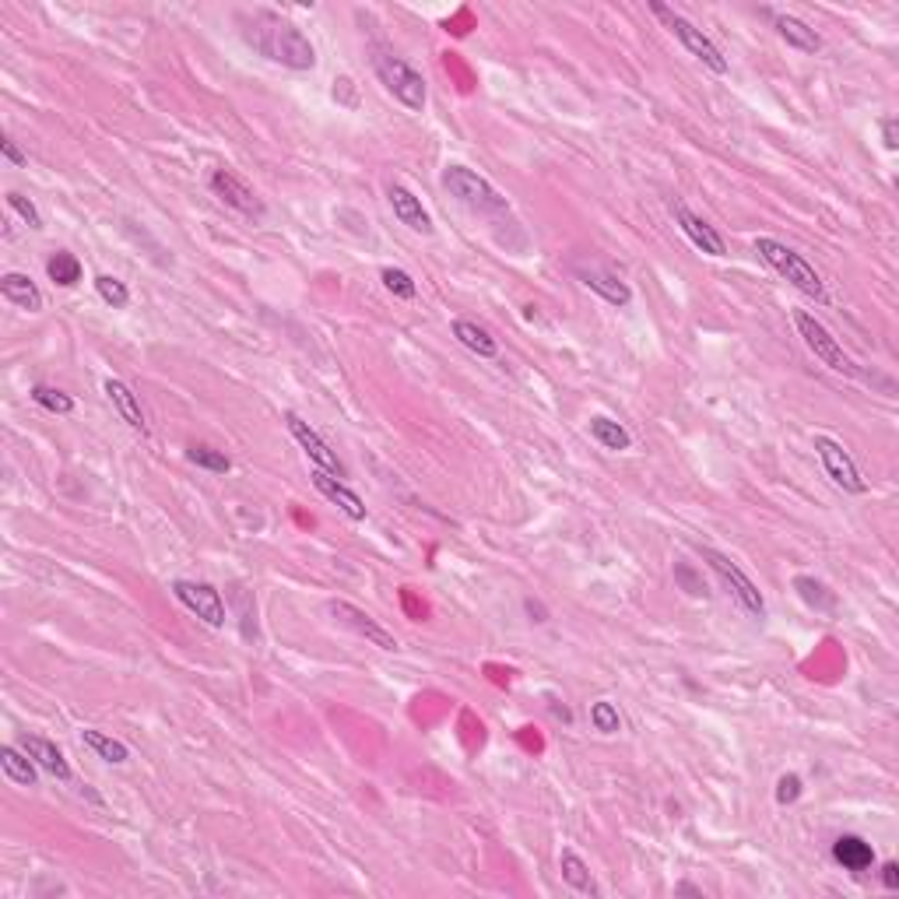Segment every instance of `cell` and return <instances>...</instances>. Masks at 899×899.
I'll return each mask as SVG.
<instances>
[{"instance_id": "1", "label": "cell", "mask_w": 899, "mask_h": 899, "mask_svg": "<svg viewBox=\"0 0 899 899\" xmlns=\"http://www.w3.org/2000/svg\"><path fill=\"white\" fill-rule=\"evenodd\" d=\"M243 39L260 57L274 60L288 71H313L317 67V46L306 39V32L299 25L285 22V18L271 15V11H253V18H246Z\"/></svg>"}, {"instance_id": "2", "label": "cell", "mask_w": 899, "mask_h": 899, "mask_svg": "<svg viewBox=\"0 0 899 899\" xmlns=\"http://www.w3.org/2000/svg\"><path fill=\"white\" fill-rule=\"evenodd\" d=\"M756 253L773 267V271L780 274V278H787L794 288H798V292H805L808 299H815V303H826V299H829L826 285H822V278H819V271H815V267L808 264V260L801 257L798 250L784 246L780 239L759 236L756 239Z\"/></svg>"}, {"instance_id": "3", "label": "cell", "mask_w": 899, "mask_h": 899, "mask_svg": "<svg viewBox=\"0 0 899 899\" xmlns=\"http://www.w3.org/2000/svg\"><path fill=\"white\" fill-rule=\"evenodd\" d=\"M439 183H443L446 194L457 197V201H461L468 211H475V215H506V211H510V201H506L485 176L471 173L468 166H446Z\"/></svg>"}, {"instance_id": "4", "label": "cell", "mask_w": 899, "mask_h": 899, "mask_svg": "<svg viewBox=\"0 0 899 899\" xmlns=\"http://www.w3.org/2000/svg\"><path fill=\"white\" fill-rule=\"evenodd\" d=\"M373 71H376V78H380V85L387 88V92L394 95V99L401 102L404 109H411V113H422L425 102H429V92H425V78L408 64V60H401V57H394V53L380 50L373 57Z\"/></svg>"}, {"instance_id": "5", "label": "cell", "mask_w": 899, "mask_h": 899, "mask_svg": "<svg viewBox=\"0 0 899 899\" xmlns=\"http://www.w3.org/2000/svg\"><path fill=\"white\" fill-rule=\"evenodd\" d=\"M650 11L661 18L664 29H668L671 36H675L678 43H682L685 50H689L703 67H710L713 74H727V71H731V64H727V57L717 50V43H713V39L706 36L703 29H696V25H692L685 15H678L675 8H668V4H661V0H650Z\"/></svg>"}, {"instance_id": "6", "label": "cell", "mask_w": 899, "mask_h": 899, "mask_svg": "<svg viewBox=\"0 0 899 899\" xmlns=\"http://www.w3.org/2000/svg\"><path fill=\"white\" fill-rule=\"evenodd\" d=\"M699 555H703L706 566H710L713 573L724 580L727 594H731L748 615L763 619V615H766V597H763V590L756 587V580H752V576H748L745 569H741L738 562L731 559V555L717 552V548H699Z\"/></svg>"}, {"instance_id": "7", "label": "cell", "mask_w": 899, "mask_h": 899, "mask_svg": "<svg viewBox=\"0 0 899 899\" xmlns=\"http://www.w3.org/2000/svg\"><path fill=\"white\" fill-rule=\"evenodd\" d=\"M794 324H798V334L805 338L808 352H812L815 359L822 362V366H829L833 373H843V376H857V373H861V369L854 366V359H850V355L840 348V341H836L833 334L826 331V324H822V320H815L812 313L798 310V313H794Z\"/></svg>"}, {"instance_id": "8", "label": "cell", "mask_w": 899, "mask_h": 899, "mask_svg": "<svg viewBox=\"0 0 899 899\" xmlns=\"http://www.w3.org/2000/svg\"><path fill=\"white\" fill-rule=\"evenodd\" d=\"M815 454H819L826 475L833 478V485H840V489L850 492V496H864V492H868V482L861 478V468L854 464V457L847 454V446L843 443H836V439H829V436H815Z\"/></svg>"}, {"instance_id": "9", "label": "cell", "mask_w": 899, "mask_h": 899, "mask_svg": "<svg viewBox=\"0 0 899 899\" xmlns=\"http://www.w3.org/2000/svg\"><path fill=\"white\" fill-rule=\"evenodd\" d=\"M285 425H288V432H292L295 443L303 446V454L310 457L313 468L327 471V475H334V478H341V482H345V464L338 461V454H334L331 446H327V439L320 436V432L313 429V425L306 422V418H299V415H295V411H288V415H285Z\"/></svg>"}, {"instance_id": "10", "label": "cell", "mask_w": 899, "mask_h": 899, "mask_svg": "<svg viewBox=\"0 0 899 899\" xmlns=\"http://www.w3.org/2000/svg\"><path fill=\"white\" fill-rule=\"evenodd\" d=\"M173 597L180 601L187 612H194L201 622H208L211 629L225 626V601L211 583H194V580H176Z\"/></svg>"}, {"instance_id": "11", "label": "cell", "mask_w": 899, "mask_h": 899, "mask_svg": "<svg viewBox=\"0 0 899 899\" xmlns=\"http://www.w3.org/2000/svg\"><path fill=\"white\" fill-rule=\"evenodd\" d=\"M208 187H211V194L225 204V208L239 211V215H246V218H264L267 215L264 201H260V197L253 194V190L246 187L236 173H229V169H215L211 180H208Z\"/></svg>"}, {"instance_id": "12", "label": "cell", "mask_w": 899, "mask_h": 899, "mask_svg": "<svg viewBox=\"0 0 899 899\" xmlns=\"http://www.w3.org/2000/svg\"><path fill=\"white\" fill-rule=\"evenodd\" d=\"M327 612H331L334 619L341 622V626H348V629H352V633H359L362 640L373 643V647H380V650H397V640H394V636H390L387 629H383L380 622L373 619V615L362 612V608L348 605V601H331V605H327Z\"/></svg>"}, {"instance_id": "13", "label": "cell", "mask_w": 899, "mask_h": 899, "mask_svg": "<svg viewBox=\"0 0 899 899\" xmlns=\"http://www.w3.org/2000/svg\"><path fill=\"white\" fill-rule=\"evenodd\" d=\"M671 215H675L678 229H682L685 236L692 239V246H696V250H703L706 257H724V253H727L724 236H720V232L713 229V225L706 222V218H699L696 211H689V208H685L682 201H675V204H671Z\"/></svg>"}, {"instance_id": "14", "label": "cell", "mask_w": 899, "mask_h": 899, "mask_svg": "<svg viewBox=\"0 0 899 899\" xmlns=\"http://www.w3.org/2000/svg\"><path fill=\"white\" fill-rule=\"evenodd\" d=\"M387 201H390V208H394L397 222L408 225L411 232H418V236H432V232H436V225H432L429 211L422 208V201H418V197L411 194L408 187H401V183H390V187H387Z\"/></svg>"}, {"instance_id": "15", "label": "cell", "mask_w": 899, "mask_h": 899, "mask_svg": "<svg viewBox=\"0 0 899 899\" xmlns=\"http://www.w3.org/2000/svg\"><path fill=\"white\" fill-rule=\"evenodd\" d=\"M310 478H313V485H317L320 496H324L327 503L338 506V510L345 513L348 520H366V503H362L359 492L348 489V485L341 482V478L327 475V471H320V468H313V471H310Z\"/></svg>"}, {"instance_id": "16", "label": "cell", "mask_w": 899, "mask_h": 899, "mask_svg": "<svg viewBox=\"0 0 899 899\" xmlns=\"http://www.w3.org/2000/svg\"><path fill=\"white\" fill-rule=\"evenodd\" d=\"M576 278L583 281V288H590L594 295H601L612 306H629L633 303V288L619 278V274L605 271V267H576Z\"/></svg>"}, {"instance_id": "17", "label": "cell", "mask_w": 899, "mask_h": 899, "mask_svg": "<svg viewBox=\"0 0 899 899\" xmlns=\"http://www.w3.org/2000/svg\"><path fill=\"white\" fill-rule=\"evenodd\" d=\"M22 748L25 752H29L32 759H36V766L43 773H50L53 780H60V784H71V766H67V759H64V752H60L57 745H53V741H46V738H39V734H29V738H22Z\"/></svg>"}, {"instance_id": "18", "label": "cell", "mask_w": 899, "mask_h": 899, "mask_svg": "<svg viewBox=\"0 0 899 899\" xmlns=\"http://www.w3.org/2000/svg\"><path fill=\"white\" fill-rule=\"evenodd\" d=\"M766 15L773 18V29H777V36L784 39L787 46H794V50H801V53L822 50V36L808 22H801V18H794V15H773V11H766Z\"/></svg>"}, {"instance_id": "19", "label": "cell", "mask_w": 899, "mask_h": 899, "mask_svg": "<svg viewBox=\"0 0 899 899\" xmlns=\"http://www.w3.org/2000/svg\"><path fill=\"white\" fill-rule=\"evenodd\" d=\"M0 292H4V299H8L11 306H18V310H25V313L43 310V292H39L36 281L22 271L4 274V278H0Z\"/></svg>"}, {"instance_id": "20", "label": "cell", "mask_w": 899, "mask_h": 899, "mask_svg": "<svg viewBox=\"0 0 899 899\" xmlns=\"http://www.w3.org/2000/svg\"><path fill=\"white\" fill-rule=\"evenodd\" d=\"M0 770H4V777H8L11 784H18V787H36L39 784L36 759H32L22 745H4L0 748Z\"/></svg>"}, {"instance_id": "21", "label": "cell", "mask_w": 899, "mask_h": 899, "mask_svg": "<svg viewBox=\"0 0 899 899\" xmlns=\"http://www.w3.org/2000/svg\"><path fill=\"white\" fill-rule=\"evenodd\" d=\"M106 397L113 401V408L120 411V418L130 425L134 432H148V422H144V411H141V401H137V394L127 387L123 380H106Z\"/></svg>"}, {"instance_id": "22", "label": "cell", "mask_w": 899, "mask_h": 899, "mask_svg": "<svg viewBox=\"0 0 899 899\" xmlns=\"http://www.w3.org/2000/svg\"><path fill=\"white\" fill-rule=\"evenodd\" d=\"M833 857L847 871H868L875 864V847L868 840H861V836H840L833 843Z\"/></svg>"}, {"instance_id": "23", "label": "cell", "mask_w": 899, "mask_h": 899, "mask_svg": "<svg viewBox=\"0 0 899 899\" xmlns=\"http://www.w3.org/2000/svg\"><path fill=\"white\" fill-rule=\"evenodd\" d=\"M454 338L461 341L468 352H475L478 359H496L499 355V341L492 338L485 327H478L475 320H454Z\"/></svg>"}, {"instance_id": "24", "label": "cell", "mask_w": 899, "mask_h": 899, "mask_svg": "<svg viewBox=\"0 0 899 899\" xmlns=\"http://www.w3.org/2000/svg\"><path fill=\"white\" fill-rule=\"evenodd\" d=\"M559 864H562V878H566V885H573V889L583 892V896H601V885L594 882L587 861H583L576 850H562Z\"/></svg>"}, {"instance_id": "25", "label": "cell", "mask_w": 899, "mask_h": 899, "mask_svg": "<svg viewBox=\"0 0 899 899\" xmlns=\"http://www.w3.org/2000/svg\"><path fill=\"white\" fill-rule=\"evenodd\" d=\"M590 436H594L597 443L605 446V450H612V454H622V450H629V446H633V436H629L626 425H619L615 418H608V415H594V418H590Z\"/></svg>"}, {"instance_id": "26", "label": "cell", "mask_w": 899, "mask_h": 899, "mask_svg": "<svg viewBox=\"0 0 899 899\" xmlns=\"http://www.w3.org/2000/svg\"><path fill=\"white\" fill-rule=\"evenodd\" d=\"M81 741H85V748H92L95 756L109 766H123L130 759V748L123 745V741L109 738V734L95 731V727H85V731H81Z\"/></svg>"}, {"instance_id": "27", "label": "cell", "mask_w": 899, "mask_h": 899, "mask_svg": "<svg viewBox=\"0 0 899 899\" xmlns=\"http://www.w3.org/2000/svg\"><path fill=\"white\" fill-rule=\"evenodd\" d=\"M794 590H798L801 601H805L808 608H815V612H833L836 608V594L826 587V583L815 580V576H794Z\"/></svg>"}, {"instance_id": "28", "label": "cell", "mask_w": 899, "mask_h": 899, "mask_svg": "<svg viewBox=\"0 0 899 899\" xmlns=\"http://www.w3.org/2000/svg\"><path fill=\"white\" fill-rule=\"evenodd\" d=\"M46 274H50L53 285L71 288V285H78L81 281V260L74 257V253H67V250H57L50 260H46Z\"/></svg>"}, {"instance_id": "29", "label": "cell", "mask_w": 899, "mask_h": 899, "mask_svg": "<svg viewBox=\"0 0 899 899\" xmlns=\"http://www.w3.org/2000/svg\"><path fill=\"white\" fill-rule=\"evenodd\" d=\"M32 401H36L39 408L53 411V415H74V397L67 394V390H60V387H46V383H39V387H32Z\"/></svg>"}, {"instance_id": "30", "label": "cell", "mask_w": 899, "mask_h": 899, "mask_svg": "<svg viewBox=\"0 0 899 899\" xmlns=\"http://www.w3.org/2000/svg\"><path fill=\"white\" fill-rule=\"evenodd\" d=\"M187 461L204 471H215V475H229L232 471V461L222 454V450H211V446H201V443L187 446Z\"/></svg>"}, {"instance_id": "31", "label": "cell", "mask_w": 899, "mask_h": 899, "mask_svg": "<svg viewBox=\"0 0 899 899\" xmlns=\"http://www.w3.org/2000/svg\"><path fill=\"white\" fill-rule=\"evenodd\" d=\"M95 292H99L102 303L113 306V310H127L130 306V288L123 285L120 278H113V274H99V278H95Z\"/></svg>"}, {"instance_id": "32", "label": "cell", "mask_w": 899, "mask_h": 899, "mask_svg": "<svg viewBox=\"0 0 899 899\" xmlns=\"http://www.w3.org/2000/svg\"><path fill=\"white\" fill-rule=\"evenodd\" d=\"M590 724H594V731H601V734H619L622 731L619 706L608 703V699H597V703H590Z\"/></svg>"}, {"instance_id": "33", "label": "cell", "mask_w": 899, "mask_h": 899, "mask_svg": "<svg viewBox=\"0 0 899 899\" xmlns=\"http://www.w3.org/2000/svg\"><path fill=\"white\" fill-rule=\"evenodd\" d=\"M380 281H383V288H387V292L397 295V299H415V295H418L415 278H411L408 271H401V267H383Z\"/></svg>"}, {"instance_id": "34", "label": "cell", "mask_w": 899, "mask_h": 899, "mask_svg": "<svg viewBox=\"0 0 899 899\" xmlns=\"http://www.w3.org/2000/svg\"><path fill=\"white\" fill-rule=\"evenodd\" d=\"M8 208L15 211V215L22 218V222L29 225L32 232H39V229H43V215H39V208H36V204H32L25 194H18V190H11V194H8Z\"/></svg>"}, {"instance_id": "35", "label": "cell", "mask_w": 899, "mask_h": 899, "mask_svg": "<svg viewBox=\"0 0 899 899\" xmlns=\"http://www.w3.org/2000/svg\"><path fill=\"white\" fill-rule=\"evenodd\" d=\"M801 791H805V787H801L798 773H787V777H780V784H777V805H794V801L801 798Z\"/></svg>"}, {"instance_id": "36", "label": "cell", "mask_w": 899, "mask_h": 899, "mask_svg": "<svg viewBox=\"0 0 899 899\" xmlns=\"http://www.w3.org/2000/svg\"><path fill=\"white\" fill-rule=\"evenodd\" d=\"M0 155H4V159H8L11 166H18V169L29 166V155H25L22 148H18V144L11 141V137H4V141H0Z\"/></svg>"}, {"instance_id": "37", "label": "cell", "mask_w": 899, "mask_h": 899, "mask_svg": "<svg viewBox=\"0 0 899 899\" xmlns=\"http://www.w3.org/2000/svg\"><path fill=\"white\" fill-rule=\"evenodd\" d=\"M882 144L889 148V152H896L899 148V120L896 116H885L882 120Z\"/></svg>"}, {"instance_id": "38", "label": "cell", "mask_w": 899, "mask_h": 899, "mask_svg": "<svg viewBox=\"0 0 899 899\" xmlns=\"http://www.w3.org/2000/svg\"><path fill=\"white\" fill-rule=\"evenodd\" d=\"M882 885H885V889H899V864L896 861H885L882 864Z\"/></svg>"}, {"instance_id": "39", "label": "cell", "mask_w": 899, "mask_h": 899, "mask_svg": "<svg viewBox=\"0 0 899 899\" xmlns=\"http://www.w3.org/2000/svg\"><path fill=\"white\" fill-rule=\"evenodd\" d=\"M675 892H678V896H703V889H696V885H689V882L675 885Z\"/></svg>"}, {"instance_id": "40", "label": "cell", "mask_w": 899, "mask_h": 899, "mask_svg": "<svg viewBox=\"0 0 899 899\" xmlns=\"http://www.w3.org/2000/svg\"><path fill=\"white\" fill-rule=\"evenodd\" d=\"M524 605H527V612H531V615H538L534 622H545V608H541L538 601H524Z\"/></svg>"}, {"instance_id": "41", "label": "cell", "mask_w": 899, "mask_h": 899, "mask_svg": "<svg viewBox=\"0 0 899 899\" xmlns=\"http://www.w3.org/2000/svg\"><path fill=\"white\" fill-rule=\"evenodd\" d=\"M552 713H555V717L566 720V724H569V720H573V713H569L566 706H559V699H552Z\"/></svg>"}]
</instances>
